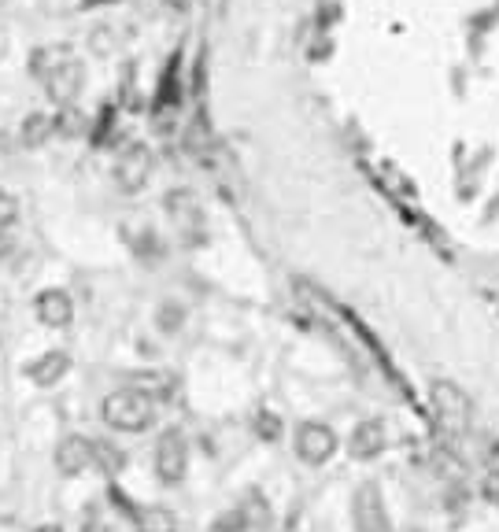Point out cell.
Segmentation results:
<instances>
[{"instance_id":"obj_1","label":"cell","mask_w":499,"mask_h":532,"mask_svg":"<svg viewBox=\"0 0 499 532\" xmlns=\"http://www.w3.org/2000/svg\"><path fill=\"white\" fill-rule=\"evenodd\" d=\"M100 418L115 433H145L156 422V396H148L141 388H115L100 403Z\"/></svg>"},{"instance_id":"obj_2","label":"cell","mask_w":499,"mask_h":532,"mask_svg":"<svg viewBox=\"0 0 499 532\" xmlns=\"http://www.w3.org/2000/svg\"><path fill=\"white\" fill-rule=\"evenodd\" d=\"M189 473V440L182 429H167L156 440V477L167 488H178Z\"/></svg>"},{"instance_id":"obj_3","label":"cell","mask_w":499,"mask_h":532,"mask_svg":"<svg viewBox=\"0 0 499 532\" xmlns=\"http://www.w3.org/2000/svg\"><path fill=\"white\" fill-rule=\"evenodd\" d=\"M293 451L307 466H326L337 455V433L326 422H300L293 433Z\"/></svg>"},{"instance_id":"obj_4","label":"cell","mask_w":499,"mask_h":532,"mask_svg":"<svg viewBox=\"0 0 499 532\" xmlns=\"http://www.w3.org/2000/svg\"><path fill=\"white\" fill-rule=\"evenodd\" d=\"M429 403H433L437 418L448 425V429H466V425H470L474 403H470V396H466L455 381H433V385H429Z\"/></svg>"},{"instance_id":"obj_5","label":"cell","mask_w":499,"mask_h":532,"mask_svg":"<svg viewBox=\"0 0 499 532\" xmlns=\"http://www.w3.org/2000/svg\"><path fill=\"white\" fill-rule=\"evenodd\" d=\"M152 167H156V159L148 145H126L115 159V185L122 193H141L152 178Z\"/></svg>"},{"instance_id":"obj_6","label":"cell","mask_w":499,"mask_h":532,"mask_svg":"<svg viewBox=\"0 0 499 532\" xmlns=\"http://www.w3.org/2000/svg\"><path fill=\"white\" fill-rule=\"evenodd\" d=\"M352 521L359 532H389L392 518L385 510V499H381V488L374 481L359 484V492L352 496Z\"/></svg>"},{"instance_id":"obj_7","label":"cell","mask_w":499,"mask_h":532,"mask_svg":"<svg viewBox=\"0 0 499 532\" xmlns=\"http://www.w3.org/2000/svg\"><path fill=\"white\" fill-rule=\"evenodd\" d=\"M45 93L52 97V104H60V108H67V104H74L78 100V93H82V85H86V67H82V60H63L56 71H49L45 78Z\"/></svg>"},{"instance_id":"obj_8","label":"cell","mask_w":499,"mask_h":532,"mask_svg":"<svg viewBox=\"0 0 499 532\" xmlns=\"http://www.w3.org/2000/svg\"><path fill=\"white\" fill-rule=\"evenodd\" d=\"M385 448H389V429H385L381 418H366V422L355 425L352 436H348V451H352V459H359V462L378 459Z\"/></svg>"},{"instance_id":"obj_9","label":"cell","mask_w":499,"mask_h":532,"mask_svg":"<svg viewBox=\"0 0 499 532\" xmlns=\"http://www.w3.org/2000/svg\"><path fill=\"white\" fill-rule=\"evenodd\" d=\"M93 466V440L82 433H67L56 444V470L63 477H78V473H86Z\"/></svg>"},{"instance_id":"obj_10","label":"cell","mask_w":499,"mask_h":532,"mask_svg":"<svg viewBox=\"0 0 499 532\" xmlns=\"http://www.w3.org/2000/svg\"><path fill=\"white\" fill-rule=\"evenodd\" d=\"M34 315L41 326H49V329H67L74 322V300H71V292H63V289H45V292H37V300H34Z\"/></svg>"},{"instance_id":"obj_11","label":"cell","mask_w":499,"mask_h":532,"mask_svg":"<svg viewBox=\"0 0 499 532\" xmlns=\"http://www.w3.org/2000/svg\"><path fill=\"white\" fill-rule=\"evenodd\" d=\"M163 207H167V215H171V222L178 226L182 237H200V222H204V215H200V204H196V196L189 193V189H174V193H167Z\"/></svg>"},{"instance_id":"obj_12","label":"cell","mask_w":499,"mask_h":532,"mask_svg":"<svg viewBox=\"0 0 499 532\" xmlns=\"http://www.w3.org/2000/svg\"><path fill=\"white\" fill-rule=\"evenodd\" d=\"M67 374H71V355H67V351H60V348H52V351H45V355H37L34 363L26 366V377H30L37 388L60 385Z\"/></svg>"},{"instance_id":"obj_13","label":"cell","mask_w":499,"mask_h":532,"mask_svg":"<svg viewBox=\"0 0 499 532\" xmlns=\"http://www.w3.org/2000/svg\"><path fill=\"white\" fill-rule=\"evenodd\" d=\"M137 532H178V518L167 507H130Z\"/></svg>"},{"instance_id":"obj_14","label":"cell","mask_w":499,"mask_h":532,"mask_svg":"<svg viewBox=\"0 0 499 532\" xmlns=\"http://www.w3.org/2000/svg\"><path fill=\"white\" fill-rule=\"evenodd\" d=\"M52 133H56V119H52V115H45V111H30V115L23 119L19 141H23V148H41L52 137Z\"/></svg>"},{"instance_id":"obj_15","label":"cell","mask_w":499,"mask_h":532,"mask_svg":"<svg viewBox=\"0 0 499 532\" xmlns=\"http://www.w3.org/2000/svg\"><path fill=\"white\" fill-rule=\"evenodd\" d=\"M93 466H97L104 477H115V473H122V466H126V455H122V448H115L111 440H93Z\"/></svg>"},{"instance_id":"obj_16","label":"cell","mask_w":499,"mask_h":532,"mask_svg":"<svg viewBox=\"0 0 499 532\" xmlns=\"http://www.w3.org/2000/svg\"><path fill=\"white\" fill-rule=\"evenodd\" d=\"M74 52L67 49V45H49V49H37L34 56H30V71H34V78H45L49 71H56L63 60H71Z\"/></svg>"},{"instance_id":"obj_17","label":"cell","mask_w":499,"mask_h":532,"mask_svg":"<svg viewBox=\"0 0 499 532\" xmlns=\"http://www.w3.org/2000/svg\"><path fill=\"white\" fill-rule=\"evenodd\" d=\"M52 119H56V133H60V137H78V133L89 130V119L74 108V104L60 108V115H52Z\"/></svg>"},{"instance_id":"obj_18","label":"cell","mask_w":499,"mask_h":532,"mask_svg":"<svg viewBox=\"0 0 499 532\" xmlns=\"http://www.w3.org/2000/svg\"><path fill=\"white\" fill-rule=\"evenodd\" d=\"M252 429L263 444H278L281 440V418L274 411H256L252 414Z\"/></svg>"},{"instance_id":"obj_19","label":"cell","mask_w":499,"mask_h":532,"mask_svg":"<svg viewBox=\"0 0 499 532\" xmlns=\"http://www.w3.org/2000/svg\"><path fill=\"white\" fill-rule=\"evenodd\" d=\"M159 329L163 333H178V329L185 326V311H182V303H163L159 307V315H156Z\"/></svg>"},{"instance_id":"obj_20","label":"cell","mask_w":499,"mask_h":532,"mask_svg":"<svg viewBox=\"0 0 499 532\" xmlns=\"http://www.w3.org/2000/svg\"><path fill=\"white\" fill-rule=\"evenodd\" d=\"M252 529V521H248V514H244V507H233L226 510L219 521H215V532H244Z\"/></svg>"},{"instance_id":"obj_21","label":"cell","mask_w":499,"mask_h":532,"mask_svg":"<svg viewBox=\"0 0 499 532\" xmlns=\"http://www.w3.org/2000/svg\"><path fill=\"white\" fill-rule=\"evenodd\" d=\"M15 222H19V200L0 189V230H12Z\"/></svg>"},{"instance_id":"obj_22","label":"cell","mask_w":499,"mask_h":532,"mask_svg":"<svg viewBox=\"0 0 499 532\" xmlns=\"http://www.w3.org/2000/svg\"><path fill=\"white\" fill-rule=\"evenodd\" d=\"M12 252H15V237H8V233L0 230V259H8Z\"/></svg>"},{"instance_id":"obj_23","label":"cell","mask_w":499,"mask_h":532,"mask_svg":"<svg viewBox=\"0 0 499 532\" xmlns=\"http://www.w3.org/2000/svg\"><path fill=\"white\" fill-rule=\"evenodd\" d=\"M167 8H174V12H189V8H193V0H167Z\"/></svg>"},{"instance_id":"obj_24","label":"cell","mask_w":499,"mask_h":532,"mask_svg":"<svg viewBox=\"0 0 499 532\" xmlns=\"http://www.w3.org/2000/svg\"><path fill=\"white\" fill-rule=\"evenodd\" d=\"M82 532H108V525H100V521H86V529Z\"/></svg>"},{"instance_id":"obj_25","label":"cell","mask_w":499,"mask_h":532,"mask_svg":"<svg viewBox=\"0 0 499 532\" xmlns=\"http://www.w3.org/2000/svg\"><path fill=\"white\" fill-rule=\"evenodd\" d=\"M34 532H63V529H60V525H37Z\"/></svg>"},{"instance_id":"obj_26","label":"cell","mask_w":499,"mask_h":532,"mask_svg":"<svg viewBox=\"0 0 499 532\" xmlns=\"http://www.w3.org/2000/svg\"><path fill=\"white\" fill-rule=\"evenodd\" d=\"M488 488H499V477H492V484H488Z\"/></svg>"}]
</instances>
